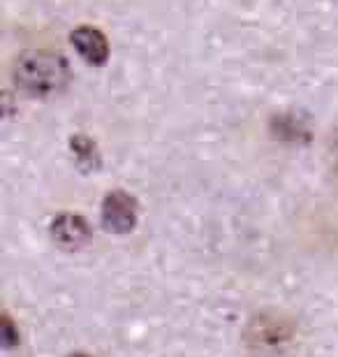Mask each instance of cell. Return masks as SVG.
Listing matches in <instances>:
<instances>
[{"label": "cell", "instance_id": "cell-1", "mask_svg": "<svg viewBox=\"0 0 338 357\" xmlns=\"http://www.w3.org/2000/svg\"><path fill=\"white\" fill-rule=\"evenodd\" d=\"M12 79L28 96H52L68 86L70 63L61 54L45 52V49L28 52L21 54L14 63Z\"/></svg>", "mask_w": 338, "mask_h": 357}, {"label": "cell", "instance_id": "cell-2", "mask_svg": "<svg viewBox=\"0 0 338 357\" xmlns=\"http://www.w3.org/2000/svg\"><path fill=\"white\" fill-rule=\"evenodd\" d=\"M294 339V325L278 313L255 316L246 330V344L260 357H276L287 351Z\"/></svg>", "mask_w": 338, "mask_h": 357}, {"label": "cell", "instance_id": "cell-3", "mask_svg": "<svg viewBox=\"0 0 338 357\" xmlns=\"http://www.w3.org/2000/svg\"><path fill=\"white\" fill-rule=\"evenodd\" d=\"M139 218V204L125 190H112L102 199V220L107 230L116 234H128Z\"/></svg>", "mask_w": 338, "mask_h": 357}, {"label": "cell", "instance_id": "cell-4", "mask_svg": "<svg viewBox=\"0 0 338 357\" xmlns=\"http://www.w3.org/2000/svg\"><path fill=\"white\" fill-rule=\"evenodd\" d=\"M70 42L89 66H105L109 59V40L98 26H77L70 35Z\"/></svg>", "mask_w": 338, "mask_h": 357}, {"label": "cell", "instance_id": "cell-5", "mask_svg": "<svg viewBox=\"0 0 338 357\" xmlns=\"http://www.w3.org/2000/svg\"><path fill=\"white\" fill-rule=\"evenodd\" d=\"M54 241L63 248H82L86 241L91 239V227L82 213L63 211L54 216L52 225H49Z\"/></svg>", "mask_w": 338, "mask_h": 357}, {"label": "cell", "instance_id": "cell-6", "mask_svg": "<svg viewBox=\"0 0 338 357\" xmlns=\"http://www.w3.org/2000/svg\"><path fill=\"white\" fill-rule=\"evenodd\" d=\"M329 160H332V169H334V174L338 176V135L332 139V144H329Z\"/></svg>", "mask_w": 338, "mask_h": 357}, {"label": "cell", "instance_id": "cell-7", "mask_svg": "<svg viewBox=\"0 0 338 357\" xmlns=\"http://www.w3.org/2000/svg\"><path fill=\"white\" fill-rule=\"evenodd\" d=\"M70 357H89V355H84V353H77V355H70Z\"/></svg>", "mask_w": 338, "mask_h": 357}]
</instances>
